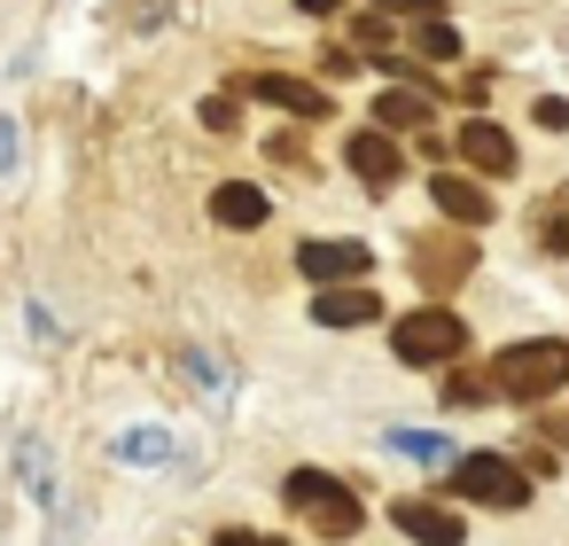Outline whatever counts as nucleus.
<instances>
[{"instance_id": "1", "label": "nucleus", "mask_w": 569, "mask_h": 546, "mask_svg": "<svg viewBox=\"0 0 569 546\" xmlns=\"http://www.w3.org/2000/svg\"><path fill=\"white\" fill-rule=\"evenodd\" d=\"M499 398H515V406H538V398H553V390H569V344L561 336H530V344H507L499 359H491V375H483Z\"/></svg>"}, {"instance_id": "5", "label": "nucleus", "mask_w": 569, "mask_h": 546, "mask_svg": "<svg viewBox=\"0 0 569 546\" xmlns=\"http://www.w3.org/2000/svg\"><path fill=\"white\" fill-rule=\"evenodd\" d=\"M297 274H305L312 289H359V281L375 274V250L351 242V235H328V242H305V250H297Z\"/></svg>"}, {"instance_id": "20", "label": "nucleus", "mask_w": 569, "mask_h": 546, "mask_svg": "<svg viewBox=\"0 0 569 546\" xmlns=\"http://www.w3.org/2000/svg\"><path fill=\"white\" fill-rule=\"evenodd\" d=\"M538 126H546V133H569V102L546 95V102H538Z\"/></svg>"}, {"instance_id": "6", "label": "nucleus", "mask_w": 569, "mask_h": 546, "mask_svg": "<svg viewBox=\"0 0 569 546\" xmlns=\"http://www.w3.org/2000/svg\"><path fill=\"white\" fill-rule=\"evenodd\" d=\"M468 274H476V242H468V235H421V242H413V281H421L429 297H452Z\"/></svg>"}, {"instance_id": "4", "label": "nucleus", "mask_w": 569, "mask_h": 546, "mask_svg": "<svg viewBox=\"0 0 569 546\" xmlns=\"http://www.w3.org/2000/svg\"><path fill=\"white\" fill-rule=\"evenodd\" d=\"M452 492H460V499H483V507H530V476H522L515 460H499V453L452 460Z\"/></svg>"}, {"instance_id": "18", "label": "nucleus", "mask_w": 569, "mask_h": 546, "mask_svg": "<svg viewBox=\"0 0 569 546\" xmlns=\"http://www.w3.org/2000/svg\"><path fill=\"white\" fill-rule=\"evenodd\" d=\"M538 242H546L553 258H569V211H546V219H538Z\"/></svg>"}, {"instance_id": "8", "label": "nucleus", "mask_w": 569, "mask_h": 546, "mask_svg": "<svg viewBox=\"0 0 569 546\" xmlns=\"http://www.w3.org/2000/svg\"><path fill=\"white\" fill-rule=\"evenodd\" d=\"M460 157H468L483 180H507V172H515V133L491 126V118H468V126H460Z\"/></svg>"}, {"instance_id": "7", "label": "nucleus", "mask_w": 569, "mask_h": 546, "mask_svg": "<svg viewBox=\"0 0 569 546\" xmlns=\"http://www.w3.org/2000/svg\"><path fill=\"white\" fill-rule=\"evenodd\" d=\"M242 95H250V102H273V110H289V118H305V126H320V118L336 110V95H328V87L289 79V71H242Z\"/></svg>"}, {"instance_id": "24", "label": "nucleus", "mask_w": 569, "mask_h": 546, "mask_svg": "<svg viewBox=\"0 0 569 546\" xmlns=\"http://www.w3.org/2000/svg\"><path fill=\"white\" fill-rule=\"evenodd\" d=\"M258 546H289V538H258Z\"/></svg>"}, {"instance_id": "2", "label": "nucleus", "mask_w": 569, "mask_h": 546, "mask_svg": "<svg viewBox=\"0 0 569 546\" xmlns=\"http://www.w3.org/2000/svg\"><path fill=\"white\" fill-rule=\"evenodd\" d=\"M281 499H289V515H305L312 530H328V538H359V499H351V484L343 476H328V468H289V484H281Z\"/></svg>"}, {"instance_id": "21", "label": "nucleus", "mask_w": 569, "mask_h": 546, "mask_svg": "<svg viewBox=\"0 0 569 546\" xmlns=\"http://www.w3.org/2000/svg\"><path fill=\"white\" fill-rule=\"evenodd\" d=\"M390 40V17H359V48H382Z\"/></svg>"}, {"instance_id": "10", "label": "nucleus", "mask_w": 569, "mask_h": 546, "mask_svg": "<svg viewBox=\"0 0 569 546\" xmlns=\"http://www.w3.org/2000/svg\"><path fill=\"white\" fill-rule=\"evenodd\" d=\"M312 320L320 328H367V320H382V297L359 281V289H312Z\"/></svg>"}, {"instance_id": "17", "label": "nucleus", "mask_w": 569, "mask_h": 546, "mask_svg": "<svg viewBox=\"0 0 569 546\" xmlns=\"http://www.w3.org/2000/svg\"><path fill=\"white\" fill-rule=\"evenodd\" d=\"M367 9H375V17H421V24H429L445 0H367Z\"/></svg>"}, {"instance_id": "11", "label": "nucleus", "mask_w": 569, "mask_h": 546, "mask_svg": "<svg viewBox=\"0 0 569 546\" xmlns=\"http://www.w3.org/2000/svg\"><path fill=\"white\" fill-rule=\"evenodd\" d=\"M351 172H359L367 188H390V180L406 172V157H398V141H390V133H375V126H367V133H351Z\"/></svg>"}, {"instance_id": "13", "label": "nucleus", "mask_w": 569, "mask_h": 546, "mask_svg": "<svg viewBox=\"0 0 569 546\" xmlns=\"http://www.w3.org/2000/svg\"><path fill=\"white\" fill-rule=\"evenodd\" d=\"M266 211H273V196L250 188V180H227V188L211 196V219H219V227H266Z\"/></svg>"}, {"instance_id": "3", "label": "nucleus", "mask_w": 569, "mask_h": 546, "mask_svg": "<svg viewBox=\"0 0 569 546\" xmlns=\"http://www.w3.org/2000/svg\"><path fill=\"white\" fill-rule=\"evenodd\" d=\"M390 351H398L406 367H452V359L468 351V320H460L452 305H413V312L390 328Z\"/></svg>"}, {"instance_id": "23", "label": "nucleus", "mask_w": 569, "mask_h": 546, "mask_svg": "<svg viewBox=\"0 0 569 546\" xmlns=\"http://www.w3.org/2000/svg\"><path fill=\"white\" fill-rule=\"evenodd\" d=\"M297 9H305V17H336V0H297Z\"/></svg>"}, {"instance_id": "9", "label": "nucleus", "mask_w": 569, "mask_h": 546, "mask_svg": "<svg viewBox=\"0 0 569 546\" xmlns=\"http://www.w3.org/2000/svg\"><path fill=\"white\" fill-rule=\"evenodd\" d=\"M390 523H398L406 538H421V546H460V538H468V523H460L452 507H437V499H398Z\"/></svg>"}, {"instance_id": "14", "label": "nucleus", "mask_w": 569, "mask_h": 546, "mask_svg": "<svg viewBox=\"0 0 569 546\" xmlns=\"http://www.w3.org/2000/svg\"><path fill=\"white\" fill-rule=\"evenodd\" d=\"M375 126H437V102L413 87H390V95H375Z\"/></svg>"}, {"instance_id": "15", "label": "nucleus", "mask_w": 569, "mask_h": 546, "mask_svg": "<svg viewBox=\"0 0 569 546\" xmlns=\"http://www.w3.org/2000/svg\"><path fill=\"white\" fill-rule=\"evenodd\" d=\"M421 56H437V63H452V56H460V32H452L445 17H429V24H421Z\"/></svg>"}, {"instance_id": "16", "label": "nucleus", "mask_w": 569, "mask_h": 546, "mask_svg": "<svg viewBox=\"0 0 569 546\" xmlns=\"http://www.w3.org/2000/svg\"><path fill=\"white\" fill-rule=\"evenodd\" d=\"M390 445H398L406 460H445V437H429V429H398Z\"/></svg>"}, {"instance_id": "12", "label": "nucleus", "mask_w": 569, "mask_h": 546, "mask_svg": "<svg viewBox=\"0 0 569 546\" xmlns=\"http://www.w3.org/2000/svg\"><path fill=\"white\" fill-rule=\"evenodd\" d=\"M429 196H437V211H445L452 227H483V219H491V196H483L476 180H460V172H437Z\"/></svg>"}, {"instance_id": "19", "label": "nucleus", "mask_w": 569, "mask_h": 546, "mask_svg": "<svg viewBox=\"0 0 569 546\" xmlns=\"http://www.w3.org/2000/svg\"><path fill=\"white\" fill-rule=\"evenodd\" d=\"M203 126H211V133H234V126H242V110H234L227 95H211V102H203Z\"/></svg>"}, {"instance_id": "22", "label": "nucleus", "mask_w": 569, "mask_h": 546, "mask_svg": "<svg viewBox=\"0 0 569 546\" xmlns=\"http://www.w3.org/2000/svg\"><path fill=\"white\" fill-rule=\"evenodd\" d=\"M211 546H258V530H219Z\"/></svg>"}]
</instances>
